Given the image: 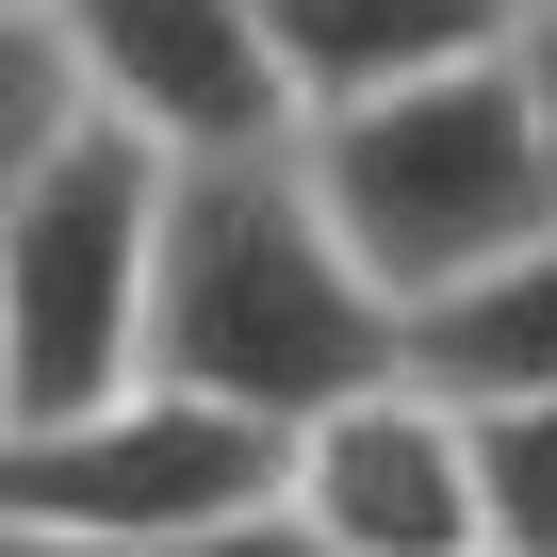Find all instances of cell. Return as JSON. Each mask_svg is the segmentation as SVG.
Here are the masks:
<instances>
[{
  "label": "cell",
  "mask_w": 557,
  "mask_h": 557,
  "mask_svg": "<svg viewBox=\"0 0 557 557\" xmlns=\"http://www.w3.org/2000/svg\"><path fill=\"white\" fill-rule=\"evenodd\" d=\"M410 377L394 296L345 262V230L312 213L296 148L278 164H197L164 197V312H148V394H197L262 443L329 426L345 394Z\"/></svg>",
  "instance_id": "6da1fadb"
},
{
  "label": "cell",
  "mask_w": 557,
  "mask_h": 557,
  "mask_svg": "<svg viewBox=\"0 0 557 557\" xmlns=\"http://www.w3.org/2000/svg\"><path fill=\"white\" fill-rule=\"evenodd\" d=\"M296 181L345 230V262L394 296V329H426L459 278H492L557 230V148H541L508 66H459V83H410L377 115L296 132Z\"/></svg>",
  "instance_id": "7a4b0ae2"
},
{
  "label": "cell",
  "mask_w": 557,
  "mask_h": 557,
  "mask_svg": "<svg viewBox=\"0 0 557 557\" xmlns=\"http://www.w3.org/2000/svg\"><path fill=\"white\" fill-rule=\"evenodd\" d=\"M164 197L132 132L83 115V148L0 213V426H83L148 394V312H164Z\"/></svg>",
  "instance_id": "3957f363"
},
{
  "label": "cell",
  "mask_w": 557,
  "mask_h": 557,
  "mask_svg": "<svg viewBox=\"0 0 557 557\" xmlns=\"http://www.w3.org/2000/svg\"><path fill=\"white\" fill-rule=\"evenodd\" d=\"M278 508V443L197 394H115L83 426H0V557H181Z\"/></svg>",
  "instance_id": "277c9868"
},
{
  "label": "cell",
  "mask_w": 557,
  "mask_h": 557,
  "mask_svg": "<svg viewBox=\"0 0 557 557\" xmlns=\"http://www.w3.org/2000/svg\"><path fill=\"white\" fill-rule=\"evenodd\" d=\"M50 34L83 66V115L132 132L148 164H278L296 148V99H278L262 0H50Z\"/></svg>",
  "instance_id": "5b68a950"
},
{
  "label": "cell",
  "mask_w": 557,
  "mask_h": 557,
  "mask_svg": "<svg viewBox=\"0 0 557 557\" xmlns=\"http://www.w3.org/2000/svg\"><path fill=\"white\" fill-rule=\"evenodd\" d=\"M278 508L329 557H492L475 541V426L426 377H377L329 426H296L278 443Z\"/></svg>",
  "instance_id": "8992f818"
},
{
  "label": "cell",
  "mask_w": 557,
  "mask_h": 557,
  "mask_svg": "<svg viewBox=\"0 0 557 557\" xmlns=\"http://www.w3.org/2000/svg\"><path fill=\"white\" fill-rule=\"evenodd\" d=\"M262 50H278L296 132H329V115H377L410 83L508 66L524 50V0H262Z\"/></svg>",
  "instance_id": "52a82bcc"
},
{
  "label": "cell",
  "mask_w": 557,
  "mask_h": 557,
  "mask_svg": "<svg viewBox=\"0 0 557 557\" xmlns=\"http://www.w3.org/2000/svg\"><path fill=\"white\" fill-rule=\"evenodd\" d=\"M410 377L443 410H557V230L492 278H459V296L410 329Z\"/></svg>",
  "instance_id": "ba28073f"
},
{
  "label": "cell",
  "mask_w": 557,
  "mask_h": 557,
  "mask_svg": "<svg viewBox=\"0 0 557 557\" xmlns=\"http://www.w3.org/2000/svg\"><path fill=\"white\" fill-rule=\"evenodd\" d=\"M83 148V66L50 34V0H0V213Z\"/></svg>",
  "instance_id": "9c48e42d"
},
{
  "label": "cell",
  "mask_w": 557,
  "mask_h": 557,
  "mask_svg": "<svg viewBox=\"0 0 557 557\" xmlns=\"http://www.w3.org/2000/svg\"><path fill=\"white\" fill-rule=\"evenodd\" d=\"M475 426V541L557 557V410H459Z\"/></svg>",
  "instance_id": "30bf717a"
},
{
  "label": "cell",
  "mask_w": 557,
  "mask_h": 557,
  "mask_svg": "<svg viewBox=\"0 0 557 557\" xmlns=\"http://www.w3.org/2000/svg\"><path fill=\"white\" fill-rule=\"evenodd\" d=\"M181 557H329L296 508H246V524H213V541H181Z\"/></svg>",
  "instance_id": "8fae6325"
},
{
  "label": "cell",
  "mask_w": 557,
  "mask_h": 557,
  "mask_svg": "<svg viewBox=\"0 0 557 557\" xmlns=\"http://www.w3.org/2000/svg\"><path fill=\"white\" fill-rule=\"evenodd\" d=\"M508 83H524V115H541V148H557V0H524V50H508Z\"/></svg>",
  "instance_id": "7c38bea8"
}]
</instances>
